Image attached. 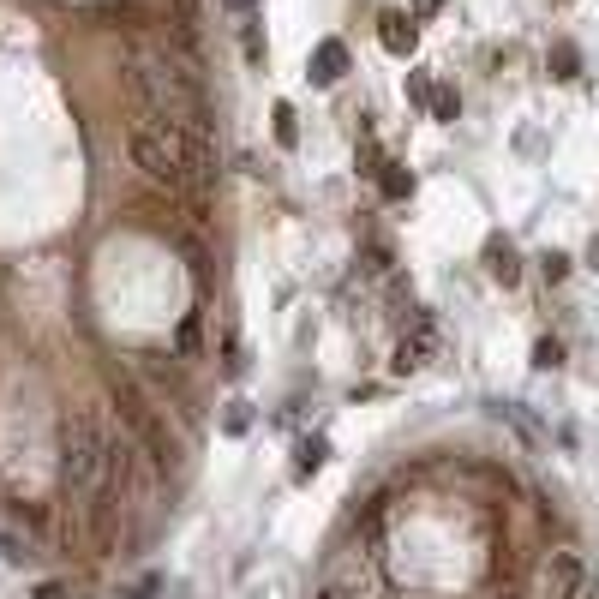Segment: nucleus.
<instances>
[{"label":"nucleus","instance_id":"17","mask_svg":"<svg viewBox=\"0 0 599 599\" xmlns=\"http://www.w3.org/2000/svg\"><path fill=\"white\" fill-rule=\"evenodd\" d=\"M408 96H414V102H432L438 90H432V78H420V72H414V78H408Z\"/></svg>","mask_w":599,"mask_h":599},{"label":"nucleus","instance_id":"2","mask_svg":"<svg viewBox=\"0 0 599 599\" xmlns=\"http://www.w3.org/2000/svg\"><path fill=\"white\" fill-rule=\"evenodd\" d=\"M108 456H114V444H108L102 420L90 408H72L60 420V486L72 498H96V486L108 480Z\"/></svg>","mask_w":599,"mask_h":599},{"label":"nucleus","instance_id":"22","mask_svg":"<svg viewBox=\"0 0 599 599\" xmlns=\"http://www.w3.org/2000/svg\"><path fill=\"white\" fill-rule=\"evenodd\" d=\"M228 6H234V12H252V0H228Z\"/></svg>","mask_w":599,"mask_h":599},{"label":"nucleus","instance_id":"14","mask_svg":"<svg viewBox=\"0 0 599 599\" xmlns=\"http://www.w3.org/2000/svg\"><path fill=\"white\" fill-rule=\"evenodd\" d=\"M552 66H558V78H576V48L558 42V48H552Z\"/></svg>","mask_w":599,"mask_h":599},{"label":"nucleus","instance_id":"3","mask_svg":"<svg viewBox=\"0 0 599 599\" xmlns=\"http://www.w3.org/2000/svg\"><path fill=\"white\" fill-rule=\"evenodd\" d=\"M534 599H594V570H588V558L570 552V546L546 552L540 582H534Z\"/></svg>","mask_w":599,"mask_h":599},{"label":"nucleus","instance_id":"5","mask_svg":"<svg viewBox=\"0 0 599 599\" xmlns=\"http://www.w3.org/2000/svg\"><path fill=\"white\" fill-rule=\"evenodd\" d=\"M342 72H348V42L324 36V42L312 48V66H306V78H312V84H336Z\"/></svg>","mask_w":599,"mask_h":599},{"label":"nucleus","instance_id":"19","mask_svg":"<svg viewBox=\"0 0 599 599\" xmlns=\"http://www.w3.org/2000/svg\"><path fill=\"white\" fill-rule=\"evenodd\" d=\"M438 6H444V0H414V18H432Z\"/></svg>","mask_w":599,"mask_h":599},{"label":"nucleus","instance_id":"4","mask_svg":"<svg viewBox=\"0 0 599 599\" xmlns=\"http://www.w3.org/2000/svg\"><path fill=\"white\" fill-rule=\"evenodd\" d=\"M120 414H126V426L138 432V444L150 450V462L156 468H174V438H168V426H162V414H156V402L144 396V390H120Z\"/></svg>","mask_w":599,"mask_h":599},{"label":"nucleus","instance_id":"21","mask_svg":"<svg viewBox=\"0 0 599 599\" xmlns=\"http://www.w3.org/2000/svg\"><path fill=\"white\" fill-rule=\"evenodd\" d=\"M318 599H348V594H342V588H324V594H318Z\"/></svg>","mask_w":599,"mask_h":599},{"label":"nucleus","instance_id":"1","mask_svg":"<svg viewBox=\"0 0 599 599\" xmlns=\"http://www.w3.org/2000/svg\"><path fill=\"white\" fill-rule=\"evenodd\" d=\"M126 144H132V162L168 192H198L216 174V150H210V138L198 126H180V120H162V114H138Z\"/></svg>","mask_w":599,"mask_h":599},{"label":"nucleus","instance_id":"20","mask_svg":"<svg viewBox=\"0 0 599 599\" xmlns=\"http://www.w3.org/2000/svg\"><path fill=\"white\" fill-rule=\"evenodd\" d=\"M588 264H594V270H599V240H594V246H588Z\"/></svg>","mask_w":599,"mask_h":599},{"label":"nucleus","instance_id":"12","mask_svg":"<svg viewBox=\"0 0 599 599\" xmlns=\"http://www.w3.org/2000/svg\"><path fill=\"white\" fill-rule=\"evenodd\" d=\"M534 366H540V372H558V366H564V342H558V336H540V342H534Z\"/></svg>","mask_w":599,"mask_h":599},{"label":"nucleus","instance_id":"6","mask_svg":"<svg viewBox=\"0 0 599 599\" xmlns=\"http://www.w3.org/2000/svg\"><path fill=\"white\" fill-rule=\"evenodd\" d=\"M432 348H438V330H432V318H420V330L402 336V348H396V372H420L432 360Z\"/></svg>","mask_w":599,"mask_h":599},{"label":"nucleus","instance_id":"13","mask_svg":"<svg viewBox=\"0 0 599 599\" xmlns=\"http://www.w3.org/2000/svg\"><path fill=\"white\" fill-rule=\"evenodd\" d=\"M246 426H252V408H246V402H228V414H222V432H228V438H240Z\"/></svg>","mask_w":599,"mask_h":599},{"label":"nucleus","instance_id":"10","mask_svg":"<svg viewBox=\"0 0 599 599\" xmlns=\"http://www.w3.org/2000/svg\"><path fill=\"white\" fill-rule=\"evenodd\" d=\"M276 144H282V150H294V144H300V120H294V108H288V102H276Z\"/></svg>","mask_w":599,"mask_h":599},{"label":"nucleus","instance_id":"7","mask_svg":"<svg viewBox=\"0 0 599 599\" xmlns=\"http://www.w3.org/2000/svg\"><path fill=\"white\" fill-rule=\"evenodd\" d=\"M378 42H384L390 54H414V42H420V24H414L408 12H384V18H378Z\"/></svg>","mask_w":599,"mask_h":599},{"label":"nucleus","instance_id":"18","mask_svg":"<svg viewBox=\"0 0 599 599\" xmlns=\"http://www.w3.org/2000/svg\"><path fill=\"white\" fill-rule=\"evenodd\" d=\"M36 599H66V588H60V582H42V588H36Z\"/></svg>","mask_w":599,"mask_h":599},{"label":"nucleus","instance_id":"11","mask_svg":"<svg viewBox=\"0 0 599 599\" xmlns=\"http://www.w3.org/2000/svg\"><path fill=\"white\" fill-rule=\"evenodd\" d=\"M378 186H384V198H408V192H414V174H402V168L384 162V168H378Z\"/></svg>","mask_w":599,"mask_h":599},{"label":"nucleus","instance_id":"16","mask_svg":"<svg viewBox=\"0 0 599 599\" xmlns=\"http://www.w3.org/2000/svg\"><path fill=\"white\" fill-rule=\"evenodd\" d=\"M540 264H546V282H564V276H570V258H564V252H546Z\"/></svg>","mask_w":599,"mask_h":599},{"label":"nucleus","instance_id":"15","mask_svg":"<svg viewBox=\"0 0 599 599\" xmlns=\"http://www.w3.org/2000/svg\"><path fill=\"white\" fill-rule=\"evenodd\" d=\"M432 114H438V120H456V114H462V96L438 90V96H432Z\"/></svg>","mask_w":599,"mask_h":599},{"label":"nucleus","instance_id":"9","mask_svg":"<svg viewBox=\"0 0 599 599\" xmlns=\"http://www.w3.org/2000/svg\"><path fill=\"white\" fill-rule=\"evenodd\" d=\"M324 456H330V444H324V438H306V444H300V462H294V480H312V474L324 468Z\"/></svg>","mask_w":599,"mask_h":599},{"label":"nucleus","instance_id":"8","mask_svg":"<svg viewBox=\"0 0 599 599\" xmlns=\"http://www.w3.org/2000/svg\"><path fill=\"white\" fill-rule=\"evenodd\" d=\"M486 270H492V276L510 288V282L522 276V264H516V246H510V240H492V246H486Z\"/></svg>","mask_w":599,"mask_h":599}]
</instances>
